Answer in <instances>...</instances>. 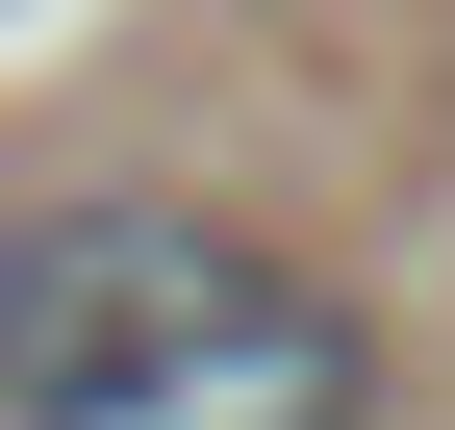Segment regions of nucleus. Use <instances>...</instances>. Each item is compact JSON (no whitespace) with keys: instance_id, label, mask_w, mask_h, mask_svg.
I'll list each match as a JSON object with an SVG mask.
<instances>
[{"instance_id":"obj_1","label":"nucleus","mask_w":455,"mask_h":430,"mask_svg":"<svg viewBox=\"0 0 455 430\" xmlns=\"http://www.w3.org/2000/svg\"><path fill=\"white\" fill-rule=\"evenodd\" d=\"M355 405H379L355 304L203 203L0 228V430H355Z\"/></svg>"}]
</instances>
